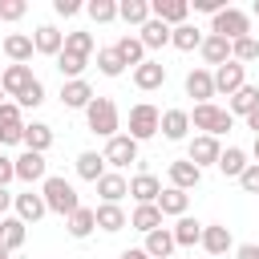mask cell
<instances>
[{"mask_svg":"<svg viewBox=\"0 0 259 259\" xmlns=\"http://www.w3.org/2000/svg\"><path fill=\"white\" fill-rule=\"evenodd\" d=\"M24 150H32V154H45L49 146H53V125H45V121H32V125H24Z\"/></svg>","mask_w":259,"mask_h":259,"instance_id":"d4e9b609","label":"cell"},{"mask_svg":"<svg viewBox=\"0 0 259 259\" xmlns=\"http://www.w3.org/2000/svg\"><path fill=\"white\" fill-rule=\"evenodd\" d=\"M93 97H97V93L89 89V81H65V85H61V105H65V109H85Z\"/></svg>","mask_w":259,"mask_h":259,"instance_id":"ac0fdd59","label":"cell"},{"mask_svg":"<svg viewBox=\"0 0 259 259\" xmlns=\"http://www.w3.org/2000/svg\"><path fill=\"white\" fill-rule=\"evenodd\" d=\"M138 40H142V49H162V45H170V24H162V20L150 16L142 24V36Z\"/></svg>","mask_w":259,"mask_h":259,"instance_id":"4dcf8cb0","label":"cell"},{"mask_svg":"<svg viewBox=\"0 0 259 259\" xmlns=\"http://www.w3.org/2000/svg\"><path fill=\"white\" fill-rule=\"evenodd\" d=\"M113 49H117L121 65H134V69H138V65L146 61V49H142V40H138V36H117V45H113Z\"/></svg>","mask_w":259,"mask_h":259,"instance_id":"8d00e7d4","label":"cell"},{"mask_svg":"<svg viewBox=\"0 0 259 259\" xmlns=\"http://www.w3.org/2000/svg\"><path fill=\"white\" fill-rule=\"evenodd\" d=\"M251 154H255V166H259V138H255V150H251Z\"/></svg>","mask_w":259,"mask_h":259,"instance_id":"6f0895ef","label":"cell"},{"mask_svg":"<svg viewBox=\"0 0 259 259\" xmlns=\"http://www.w3.org/2000/svg\"><path fill=\"white\" fill-rule=\"evenodd\" d=\"M85 12H89V20H97V24L117 20V4H113V0H89V4H85Z\"/></svg>","mask_w":259,"mask_h":259,"instance_id":"b9f144b4","label":"cell"},{"mask_svg":"<svg viewBox=\"0 0 259 259\" xmlns=\"http://www.w3.org/2000/svg\"><path fill=\"white\" fill-rule=\"evenodd\" d=\"M117 259H150V255H146V251H142V247H130V251H121V255H117Z\"/></svg>","mask_w":259,"mask_h":259,"instance_id":"11a10c76","label":"cell"},{"mask_svg":"<svg viewBox=\"0 0 259 259\" xmlns=\"http://www.w3.org/2000/svg\"><path fill=\"white\" fill-rule=\"evenodd\" d=\"M219 154H223L219 138H210V134H198V138L190 142V150H186V162H194V166L202 170V166H214V162H219Z\"/></svg>","mask_w":259,"mask_h":259,"instance_id":"9c48e42d","label":"cell"},{"mask_svg":"<svg viewBox=\"0 0 259 259\" xmlns=\"http://www.w3.org/2000/svg\"><path fill=\"white\" fill-rule=\"evenodd\" d=\"M210 32H214V36H223V40H231V45H235V40H243V36H251V16H247V12H239V8H231V4H227V8H223V12H219V16H214V24H210Z\"/></svg>","mask_w":259,"mask_h":259,"instance_id":"3957f363","label":"cell"},{"mask_svg":"<svg viewBox=\"0 0 259 259\" xmlns=\"http://www.w3.org/2000/svg\"><path fill=\"white\" fill-rule=\"evenodd\" d=\"M235 259H259V247H255V243H243V247L235 251Z\"/></svg>","mask_w":259,"mask_h":259,"instance_id":"f5cc1de1","label":"cell"},{"mask_svg":"<svg viewBox=\"0 0 259 259\" xmlns=\"http://www.w3.org/2000/svg\"><path fill=\"white\" fill-rule=\"evenodd\" d=\"M170 235H174V247H194V243L202 239V223H198V219H190V214H182V219L174 223V231H170Z\"/></svg>","mask_w":259,"mask_h":259,"instance_id":"f1b7e54d","label":"cell"},{"mask_svg":"<svg viewBox=\"0 0 259 259\" xmlns=\"http://www.w3.org/2000/svg\"><path fill=\"white\" fill-rule=\"evenodd\" d=\"M93 219H97V231H121L130 219H125V210L117 206V202H101V206H93Z\"/></svg>","mask_w":259,"mask_h":259,"instance_id":"7402d4cb","label":"cell"},{"mask_svg":"<svg viewBox=\"0 0 259 259\" xmlns=\"http://www.w3.org/2000/svg\"><path fill=\"white\" fill-rule=\"evenodd\" d=\"M198 243H202V251H206V255H227L235 239H231V227H227V223H206Z\"/></svg>","mask_w":259,"mask_h":259,"instance_id":"8fae6325","label":"cell"},{"mask_svg":"<svg viewBox=\"0 0 259 259\" xmlns=\"http://www.w3.org/2000/svg\"><path fill=\"white\" fill-rule=\"evenodd\" d=\"M170 45L182 49V53H190V49L202 45V32H198L194 24H178V28H170Z\"/></svg>","mask_w":259,"mask_h":259,"instance_id":"74e56055","label":"cell"},{"mask_svg":"<svg viewBox=\"0 0 259 259\" xmlns=\"http://www.w3.org/2000/svg\"><path fill=\"white\" fill-rule=\"evenodd\" d=\"M20 138H24V125H4L0 130V146H16Z\"/></svg>","mask_w":259,"mask_h":259,"instance_id":"681fc988","label":"cell"},{"mask_svg":"<svg viewBox=\"0 0 259 259\" xmlns=\"http://www.w3.org/2000/svg\"><path fill=\"white\" fill-rule=\"evenodd\" d=\"M32 81H36V77H32L28 65H8V69L0 73V89H4V97H20Z\"/></svg>","mask_w":259,"mask_h":259,"instance_id":"7c38bea8","label":"cell"},{"mask_svg":"<svg viewBox=\"0 0 259 259\" xmlns=\"http://www.w3.org/2000/svg\"><path fill=\"white\" fill-rule=\"evenodd\" d=\"M12 162H16V178H20V182H45V178H49V162H45V154L24 150V154L12 158Z\"/></svg>","mask_w":259,"mask_h":259,"instance_id":"30bf717a","label":"cell"},{"mask_svg":"<svg viewBox=\"0 0 259 259\" xmlns=\"http://www.w3.org/2000/svg\"><path fill=\"white\" fill-rule=\"evenodd\" d=\"M20 243H24V223H20V219H8V214H4V219H0V247H4L8 255H12V251H16Z\"/></svg>","mask_w":259,"mask_h":259,"instance_id":"e575fe53","label":"cell"},{"mask_svg":"<svg viewBox=\"0 0 259 259\" xmlns=\"http://www.w3.org/2000/svg\"><path fill=\"white\" fill-rule=\"evenodd\" d=\"M4 125H24V121H20V105H16V101H4V105H0V130H4Z\"/></svg>","mask_w":259,"mask_h":259,"instance_id":"bcb514c9","label":"cell"},{"mask_svg":"<svg viewBox=\"0 0 259 259\" xmlns=\"http://www.w3.org/2000/svg\"><path fill=\"white\" fill-rule=\"evenodd\" d=\"M85 125H89V134H97V138L109 142V138L117 134V125H121L113 97H93V101L85 105Z\"/></svg>","mask_w":259,"mask_h":259,"instance_id":"6da1fadb","label":"cell"},{"mask_svg":"<svg viewBox=\"0 0 259 259\" xmlns=\"http://www.w3.org/2000/svg\"><path fill=\"white\" fill-rule=\"evenodd\" d=\"M158 130H162L166 142H182L186 130H190V113H186V109H166L162 121H158Z\"/></svg>","mask_w":259,"mask_h":259,"instance_id":"e0dca14e","label":"cell"},{"mask_svg":"<svg viewBox=\"0 0 259 259\" xmlns=\"http://www.w3.org/2000/svg\"><path fill=\"white\" fill-rule=\"evenodd\" d=\"M12 198H16V194H8V190H4V186H0V219H4V210H8V206H12Z\"/></svg>","mask_w":259,"mask_h":259,"instance_id":"db71d44e","label":"cell"},{"mask_svg":"<svg viewBox=\"0 0 259 259\" xmlns=\"http://www.w3.org/2000/svg\"><path fill=\"white\" fill-rule=\"evenodd\" d=\"M117 16H121L125 24H138V28H142V24L150 20V0H121V4H117Z\"/></svg>","mask_w":259,"mask_h":259,"instance_id":"d590c367","label":"cell"},{"mask_svg":"<svg viewBox=\"0 0 259 259\" xmlns=\"http://www.w3.org/2000/svg\"><path fill=\"white\" fill-rule=\"evenodd\" d=\"M158 121H162V113H158L150 101H142V105L130 109V130H125V134H130L134 142H146V138L158 134Z\"/></svg>","mask_w":259,"mask_h":259,"instance_id":"5b68a950","label":"cell"},{"mask_svg":"<svg viewBox=\"0 0 259 259\" xmlns=\"http://www.w3.org/2000/svg\"><path fill=\"white\" fill-rule=\"evenodd\" d=\"M231 61H239L243 69H247V61H259V40H255V36L235 40V45H231Z\"/></svg>","mask_w":259,"mask_h":259,"instance_id":"60d3db41","label":"cell"},{"mask_svg":"<svg viewBox=\"0 0 259 259\" xmlns=\"http://www.w3.org/2000/svg\"><path fill=\"white\" fill-rule=\"evenodd\" d=\"M186 97H194L198 105H210V97H214V77H210V69H190V73H186Z\"/></svg>","mask_w":259,"mask_h":259,"instance_id":"4fadbf2b","label":"cell"},{"mask_svg":"<svg viewBox=\"0 0 259 259\" xmlns=\"http://www.w3.org/2000/svg\"><path fill=\"white\" fill-rule=\"evenodd\" d=\"M251 109H259V85H243L239 93H231V117H247Z\"/></svg>","mask_w":259,"mask_h":259,"instance_id":"f546056e","label":"cell"},{"mask_svg":"<svg viewBox=\"0 0 259 259\" xmlns=\"http://www.w3.org/2000/svg\"><path fill=\"white\" fill-rule=\"evenodd\" d=\"M150 259H170L174 255V235L166 231V227H158V231H150L146 235V247H142Z\"/></svg>","mask_w":259,"mask_h":259,"instance_id":"4316f807","label":"cell"},{"mask_svg":"<svg viewBox=\"0 0 259 259\" xmlns=\"http://www.w3.org/2000/svg\"><path fill=\"white\" fill-rule=\"evenodd\" d=\"M198 53H202V61H206V65H214V69H219V65H227V61H231V40H223V36H214V32H210V36H202Z\"/></svg>","mask_w":259,"mask_h":259,"instance_id":"44dd1931","label":"cell"},{"mask_svg":"<svg viewBox=\"0 0 259 259\" xmlns=\"http://www.w3.org/2000/svg\"><path fill=\"white\" fill-rule=\"evenodd\" d=\"M97 231V219H93V206H77L73 214H69V235L73 239H89Z\"/></svg>","mask_w":259,"mask_h":259,"instance_id":"d6a6232c","label":"cell"},{"mask_svg":"<svg viewBox=\"0 0 259 259\" xmlns=\"http://www.w3.org/2000/svg\"><path fill=\"white\" fill-rule=\"evenodd\" d=\"M61 53L89 57V53H93V32H65V49H61Z\"/></svg>","mask_w":259,"mask_h":259,"instance_id":"7bdbcfd3","label":"cell"},{"mask_svg":"<svg viewBox=\"0 0 259 259\" xmlns=\"http://www.w3.org/2000/svg\"><path fill=\"white\" fill-rule=\"evenodd\" d=\"M214 166H219V170H223L227 178H239V174H243V170H247L251 162H247V154H243L239 146H227V150L219 154V162H214Z\"/></svg>","mask_w":259,"mask_h":259,"instance_id":"1f68e13d","label":"cell"},{"mask_svg":"<svg viewBox=\"0 0 259 259\" xmlns=\"http://www.w3.org/2000/svg\"><path fill=\"white\" fill-rule=\"evenodd\" d=\"M227 8V0H194V12H210V16H219Z\"/></svg>","mask_w":259,"mask_h":259,"instance_id":"816d5d0a","label":"cell"},{"mask_svg":"<svg viewBox=\"0 0 259 259\" xmlns=\"http://www.w3.org/2000/svg\"><path fill=\"white\" fill-rule=\"evenodd\" d=\"M97 69H101L105 77H121V73H125V65H121V57H117L113 45H109V49H97Z\"/></svg>","mask_w":259,"mask_h":259,"instance_id":"ab89813d","label":"cell"},{"mask_svg":"<svg viewBox=\"0 0 259 259\" xmlns=\"http://www.w3.org/2000/svg\"><path fill=\"white\" fill-rule=\"evenodd\" d=\"M85 65H89V57H77V53H57V69H61V77H69V81H81Z\"/></svg>","mask_w":259,"mask_h":259,"instance_id":"f35d334b","label":"cell"},{"mask_svg":"<svg viewBox=\"0 0 259 259\" xmlns=\"http://www.w3.org/2000/svg\"><path fill=\"white\" fill-rule=\"evenodd\" d=\"M4 53L12 57V65H28L36 49H32V36H24V32H8V36H4Z\"/></svg>","mask_w":259,"mask_h":259,"instance_id":"cb8c5ba5","label":"cell"},{"mask_svg":"<svg viewBox=\"0 0 259 259\" xmlns=\"http://www.w3.org/2000/svg\"><path fill=\"white\" fill-rule=\"evenodd\" d=\"M190 125L202 130V134H210V138H219V134H227V130L235 125V117H231L227 109H219V105H194Z\"/></svg>","mask_w":259,"mask_h":259,"instance_id":"277c9868","label":"cell"},{"mask_svg":"<svg viewBox=\"0 0 259 259\" xmlns=\"http://www.w3.org/2000/svg\"><path fill=\"white\" fill-rule=\"evenodd\" d=\"M0 259H8V251H4V247H0Z\"/></svg>","mask_w":259,"mask_h":259,"instance_id":"680465c9","label":"cell"},{"mask_svg":"<svg viewBox=\"0 0 259 259\" xmlns=\"http://www.w3.org/2000/svg\"><path fill=\"white\" fill-rule=\"evenodd\" d=\"M0 105H4V89H0Z\"/></svg>","mask_w":259,"mask_h":259,"instance_id":"94428289","label":"cell"},{"mask_svg":"<svg viewBox=\"0 0 259 259\" xmlns=\"http://www.w3.org/2000/svg\"><path fill=\"white\" fill-rule=\"evenodd\" d=\"M12 206H16V219H20L24 227L49 214V206H45V198H40V194H32V190H24V194H16V198H12Z\"/></svg>","mask_w":259,"mask_h":259,"instance_id":"2e32d148","label":"cell"},{"mask_svg":"<svg viewBox=\"0 0 259 259\" xmlns=\"http://www.w3.org/2000/svg\"><path fill=\"white\" fill-rule=\"evenodd\" d=\"M239 186H243L247 194H259V166H255V162H251V166L239 174Z\"/></svg>","mask_w":259,"mask_h":259,"instance_id":"7dc6e473","label":"cell"},{"mask_svg":"<svg viewBox=\"0 0 259 259\" xmlns=\"http://www.w3.org/2000/svg\"><path fill=\"white\" fill-rule=\"evenodd\" d=\"M101 158H105V166H113V170L121 174L130 162H138V142H134L130 134H113V138L105 142V154H101Z\"/></svg>","mask_w":259,"mask_h":259,"instance_id":"8992f818","label":"cell"},{"mask_svg":"<svg viewBox=\"0 0 259 259\" xmlns=\"http://www.w3.org/2000/svg\"><path fill=\"white\" fill-rule=\"evenodd\" d=\"M32 49H36V53H45V57H57V53L65 49V32H57L53 24H40V28H36V36H32Z\"/></svg>","mask_w":259,"mask_h":259,"instance_id":"603a6c76","label":"cell"},{"mask_svg":"<svg viewBox=\"0 0 259 259\" xmlns=\"http://www.w3.org/2000/svg\"><path fill=\"white\" fill-rule=\"evenodd\" d=\"M93 186H97V194H101V202H121V198L130 194V182H125V178H121L117 170H113V174L105 170V174H101V178H97Z\"/></svg>","mask_w":259,"mask_h":259,"instance_id":"ffe728a7","label":"cell"},{"mask_svg":"<svg viewBox=\"0 0 259 259\" xmlns=\"http://www.w3.org/2000/svg\"><path fill=\"white\" fill-rule=\"evenodd\" d=\"M40 101H45V85H40V81H32V85L16 97V105H20V109H36Z\"/></svg>","mask_w":259,"mask_h":259,"instance_id":"ee69618b","label":"cell"},{"mask_svg":"<svg viewBox=\"0 0 259 259\" xmlns=\"http://www.w3.org/2000/svg\"><path fill=\"white\" fill-rule=\"evenodd\" d=\"M12 178H16V162H12L8 154H0V186L8 190V182H12Z\"/></svg>","mask_w":259,"mask_h":259,"instance_id":"c3c4849f","label":"cell"},{"mask_svg":"<svg viewBox=\"0 0 259 259\" xmlns=\"http://www.w3.org/2000/svg\"><path fill=\"white\" fill-rule=\"evenodd\" d=\"M255 16H259V0H255Z\"/></svg>","mask_w":259,"mask_h":259,"instance_id":"91938a15","label":"cell"},{"mask_svg":"<svg viewBox=\"0 0 259 259\" xmlns=\"http://www.w3.org/2000/svg\"><path fill=\"white\" fill-rule=\"evenodd\" d=\"M150 16L178 28V24H186V16H190V0H150Z\"/></svg>","mask_w":259,"mask_h":259,"instance_id":"ba28073f","label":"cell"},{"mask_svg":"<svg viewBox=\"0 0 259 259\" xmlns=\"http://www.w3.org/2000/svg\"><path fill=\"white\" fill-rule=\"evenodd\" d=\"M134 85H138L142 93L162 89V85H166V65H162V61H142V65L134 69Z\"/></svg>","mask_w":259,"mask_h":259,"instance_id":"5bb4252c","label":"cell"},{"mask_svg":"<svg viewBox=\"0 0 259 259\" xmlns=\"http://www.w3.org/2000/svg\"><path fill=\"white\" fill-rule=\"evenodd\" d=\"M130 227H134V231H142V235H150V231H158V227H162V210H158L154 202H146V206H134V214H130Z\"/></svg>","mask_w":259,"mask_h":259,"instance_id":"83f0119b","label":"cell"},{"mask_svg":"<svg viewBox=\"0 0 259 259\" xmlns=\"http://www.w3.org/2000/svg\"><path fill=\"white\" fill-rule=\"evenodd\" d=\"M53 12H57V16H77L81 4H77V0H53Z\"/></svg>","mask_w":259,"mask_h":259,"instance_id":"f907efd6","label":"cell"},{"mask_svg":"<svg viewBox=\"0 0 259 259\" xmlns=\"http://www.w3.org/2000/svg\"><path fill=\"white\" fill-rule=\"evenodd\" d=\"M247 125H251V130H255V138H259V109H251V113H247Z\"/></svg>","mask_w":259,"mask_h":259,"instance_id":"9f6ffc18","label":"cell"},{"mask_svg":"<svg viewBox=\"0 0 259 259\" xmlns=\"http://www.w3.org/2000/svg\"><path fill=\"white\" fill-rule=\"evenodd\" d=\"M198 182H202V170L194 162H186V158L182 162H170V186L174 190H194Z\"/></svg>","mask_w":259,"mask_h":259,"instance_id":"d6986e66","label":"cell"},{"mask_svg":"<svg viewBox=\"0 0 259 259\" xmlns=\"http://www.w3.org/2000/svg\"><path fill=\"white\" fill-rule=\"evenodd\" d=\"M24 12H28L24 0H0V20H20Z\"/></svg>","mask_w":259,"mask_h":259,"instance_id":"f6af8a7d","label":"cell"},{"mask_svg":"<svg viewBox=\"0 0 259 259\" xmlns=\"http://www.w3.org/2000/svg\"><path fill=\"white\" fill-rule=\"evenodd\" d=\"M40 198H45V206H49L53 214H61V219H69V214L81 206V198H77L73 182L57 178V174H49V178H45V186H40Z\"/></svg>","mask_w":259,"mask_h":259,"instance_id":"7a4b0ae2","label":"cell"},{"mask_svg":"<svg viewBox=\"0 0 259 259\" xmlns=\"http://www.w3.org/2000/svg\"><path fill=\"white\" fill-rule=\"evenodd\" d=\"M77 174H81L85 182H97V178L105 174V158H101L97 150H85V154H77Z\"/></svg>","mask_w":259,"mask_h":259,"instance_id":"836d02e7","label":"cell"},{"mask_svg":"<svg viewBox=\"0 0 259 259\" xmlns=\"http://www.w3.org/2000/svg\"><path fill=\"white\" fill-rule=\"evenodd\" d=\"M210 77H214V93H227V97H231V93H239V89L247 85V69H243L239 61H227V65H219Z\"/></svg>","mask_w":259,"mask_h":259,"instance_id":"52a82bcc","label":"cell"},{"mask_svg":"<svg viewBox=\"0 0 259 259\" xmlns=\"http://www.w3.org/2000/svg\"><path fill=\"white\" fill-rule=\"evenodd\" d=\"M186 202H190V194H186V190H174V186H166V190L158 194V202H154V206L162 210V219H166V214L182 219V214H186Z\"/></svg>","mask_w":259,"mask_h":259,"instance_id":"484cf974","label":"cell"},{"mask_svg":"<svg viewBox=\"0 0 259 259\" xmlns=\"http://www.w3.org/2000/svg\"><path fill=\"white\" fill-rule=\"evenodd\" d=\"M158 194H162V182L154 178V174H134L130 178V198L138 202V206H146V202H158Z\"/></svg>","mask_w":259,"mask_h":259,"instance_id":"9a60e30c","label":"cell"}]
</instances>
